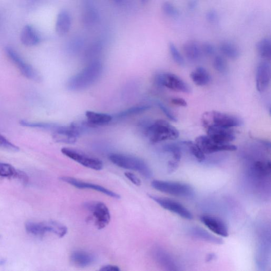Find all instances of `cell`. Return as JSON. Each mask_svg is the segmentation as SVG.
I'll return each instance as SVG.
<instances>
[{
	"instance_id": "obj_1",
	"label": "cell",
	"mask_w": 271,
	"mask_h": 271,
	"mask_svg": "<svg viewBox=\"0 0 271 271\" xmlns=\"http://www.w3.org/2000/svg\"><path fill=\"white\" fill-rule=\"evenodd\" d=\"M103 71L102 63L94 61L83 71L74 75L68 82L67 86L72 91H81L90 87L98 80Z\"/></svg>"
},
{
	"instance_id": "obj_2",
	"label": "cell",
	"mask_w": 271,
	"mask_h": 271,
	"mask_svg": "<svg viewBox=\"0 0 271 271\" xmlns=\"http://www.w3.org/2000/svg\"><path fill=\"white\" fill-rule=\"evenodd\" d=\"M145 130L149 140L153 143L175 140L179 136L177 129L164 120H157L149 124Z\"/></svg>"
},
{
	"instance_id": "obj_3",
	"label": "cell",
	"mask_w": 271,
	"mask_h": 271,
	"mask_svg": "<svg viewBox=\"0 0 271 271\" xmlns=\"http://www.w3.org/2000/svg\"><path fill=\"white\" fill-rule=\"evenodd\" d=\"M109 159L117 167L136 171L145 178L149 179L153 175L152 170L146 163L138 157L121 153H111Z\"/></svg>"
},
{
	"instance_id": "obj_4",
	"label": "cell",
	"mask_w": 271,
	"mask_h": 271,
	"mask_svg": "<svg viewBox=\"0 0 271 271\" xmlns=\"http://www.w3.org/2000/svg\"><path fill=\"white\" fill-rule=\"evenodd\" d=\"M203 123L205 128L209 126L231 128L241 126L242 120L236 116L229 113L212 111L208 112L204 115Z\"/></svg>"
},
{
	"instance_id": "obj_5",
	"label": "cell",
	"mask_w": 271,
	"mask_h": 271,
	"mask_svg": "<svg viewBox=\"0 0 271 271\" xmlns=\"http://www.w3.org/2000/svg\"><path fill=\"white\" fill-rule=\"evenodd\" d=\"M151 185L156 190L176 197L190 198L194 195L193 188L185 183L155 180Z\"/></svg>"
},
{
	"instance_id": "obj_6",
	"label": "cell",
	"mask_w": 271,
	"mask_h": 271,
	"mask_svg": "<svg viewBox=\"0 0 271 271\" xmlns=\"http://www.w3.org/2000/svg\"><path fill=\"white\" fill-rule=\"evenodd\" d=\"M84 207L90 213V218L98 229H103L109 225L111 220L110 212L108 207L102 202H87Z\"/></svg>"
},
{
	"instance_id": "obj_7",
	"label": "cell",
	"mask_w": 271,
	"mask_h": 271,
	"mask_svg": "<svg viewBox=\"0 0 271 271\" xmlns=\"http://www.w3.org/2000/svg\"><path fill=\"white\" fill-rule=\"evenodd\" d=\"M61 152L68 158L86 167L96 170V171H99L103 168L104 165L102 161L81 150L64 147L61 149Z\"/></svg>"
},
{
	"instance_id": "obj_8",
	"label": "cell",
	"mask_w": 271,
	"mask_h": 271,
	"mask_svg": "<svg viewBox=\"0 0 271 271\" xmlns=\"http://www.w3.org/2000/svg\"><path fill=\"white\" fill-rule=\"evenodd\" d=\"M155 81L157 84L165 86L173 91L186 93H190L191 89L184 80L177 75L170 73H162L156 75Z\"/></svg>"
},
{
	"instance_id": "obj_9",
	"label": "cell",
	"mask_w": 271,
	"mask_h": 271,
	"mask_svg": "<svg viewBox=\"0 0 271 271\" xmlns=\"http://www.w3.org/2000/svg\"><path fill=\"white\" fill-rule=\"evenodd\" d=\"M4 50L9 59L14 63L25 77L34 81L39 80V74L32 66L24 61L14 48L7 46Z\"/></svg>"
},
{
	"instance_id": "obj_10",
	"label": "cell",
	"mask_w": 271,
	"mask_h": 271,
	"mask_svg": "<svg viewBox=\"0 0 271 271\" xmlns=\"http://www.w3.org/2000/svg\"><path fill=\"white\" fill-rule=\"evenodd\" d=\"M195 143L205 154H210L225 151H235L237 147L230 144H220L212 141L207 135H201L195 140Z\"/></svg>"
},
{
	"instance_id": "obj_11",
	"label": "cell",
	"mask_w": 271,
	"mask_h": 271,
	"mask_svg": "<svg viewBox=\"0 0 271 271\" xmlns=\"http://www.w3.org/2000/svg\"><path fill=\"white\" fill-rule=\"evenodd\" d=\"M149 197L164 209L174 213L183 218L188 220L193 219V215L191 211L178 201L154 195H149Z\"/></svg>"
},
{
	"instance_id": "obj_12",
	"label": "cell",
	"mask_w": 271,
	"mask_h": 271,
	"mask_svg": "<svg viewBox=\"0 0 271 271\" xmlns=\"http://www.w3.org/2000/svg\"><path fill=\"white\" fill-rule=\"evenodd\" d=\"M60 179L67 184L81 189H91L94 191L105 194L107 196L117 199L121 198L119 194L109 190L103 186L85 182L70 176H62Z\"/></svg>"
},
{
	"instance_id": "obj_13",
	"label": "cell",
	"mask_w": 271,
	"mask_h": 271,
	"mask_svg": "<svg viewBox=\"0 0 271 271\" xmlns=\"http://www.w3.org/2000/svg\"><path fill=\"white\" fill-rule=\"evenodd\" d=\"M207 129V136L214 142L220 144H229L235 140V132L231 128L209 126Z\"/></svg>"
},
{
	"instance_id": "obj_14",
	"label": "cell",
	"mask_w": 271,
	"mask_h": 271,
	"mask_svg": "<svg viewBox=\"0 0 271 271\" xmlns=\"http://www.w3.org/2000/svg\"><path fill=\"white\" fill-rule=\"evenodd\" d=\"M271 66L267 61H264L258 64L256 73V85L258 92L266 91L271 81Z\"/></svg>"
},
{
	"instance_id": "obj_15",
	"label": "cell",
	"mask_w": 271,
	"mask_h": 271,
	"mask_svg": "<svg viewBox=\"0 0 271 271\" xmlns=\"http://www.w3.org/2000/svg\"><path fill=\"white\" fill-rule=\"evenodd\" d=\"M200 220L208 229L217 235L223 237L229 236L228 227L221 219L211 215H204Z\"/></svg>"
},
{
	"instance_id": "obj_16",
	"label": "cell",
	"mask_w": 271,
	"mask_h": 271,
	"mask_svg": "<svg viewBox=\"0 0 271 271\" xmlns=\"http://www.w3.org/2000/svg\"><path fill=\"white\" fill-rule=\"evenodd\" d=\"M20 38L23 45L27 47L37 46L42 42V37L39 31L30 24L24 26L21 31Z\"/></svg>"
},
{
	"instance_id": "obj_17",
	"label": "cell",
	"mask_w": 271,
	"mask_h": 271,
	"mask_svg": "<svg viewBox=\"0 0 271 271\" xmlns=\"http://www.w3.org/2000/svg\"><path fill=\"white\" fill-rule=\"evenodd\" d=\"M70 261L75 267L85 268L91 266L96 261V257L90 252L78 250L72 252Z\"/></svg>"
},
{
	"instance_id": "obj_18",
	"label": "cell",
	"mask_w": 271,
	"mask_h": 271,
	"mask_svg": "<svg viewBox=\"0 0 271 271\" xmlns=\"http://www.w3.org/2000/svg\"><path fill=\"white\" fill-rule=\"evenodd\" d=\"M71 17L66 11L62 10L57 16L55 30L60 36H64L70 31L71 27Z\"/></svg>"
},
{
	"instance_id": "obj_19",
	"label": "cell",
	"mask_w": 271,
	"mask_h": 271,
	"mask_svg": "<svg viewBox=\"0 0 271 271\" xmlns=\"http://www.w3.org/2000/svg\"><path fill=\"white\" fill-rule=\"evenodd\" d=\"M188 234L195 238L208 243L215 244L223 243L222 238L212 235L211 233L203 229L199 228V227H194V228H191L188 231Z\"/></svg>"
},
{
	"instance_id": "obj_20",
	"label": "cell",
	"mask_w": 271,
	"mask_h": 271,
	"mask_svg": "<svg viewBox=\"0 0 271 271\" xmlns=\"http://www.w3.org/2000/svg\"><path fill=\"white\" fill-rule=\"evenodd\" d=\"M153 257L157 263L168 270H176V264L173 258L167 252L161 249H155L153 251Z\"/></svg>"
},
{
	"instance_id": "obj_21",
	"label": "cell",
	"mask_w": 271,
	"mask_h": 271,
	"mask_svg": "<svg viewBox=\"0 0 271 271\" xmlns=\"http://www.w3.org/2000/svg\"><path fill=\"white\" fill-rule=\"evenodd\" d=\"M87 122L91 125H103L109 124L112 117L106 113L87 111L85 112Z\"/></svg>"
},
{
	"instance_id": "obj_22",
	"label": "cell",
	"mask_w": 271,
	"mask_h": 271,
	"mask_svg": "<svg viewBox=\"0 0 271 271\" xmlns=\"http://www.w3.org/2000/svg\"><path fill=\"white\" fill-rule=\"evenodd\" d=\"M193 83L198 86H203L208 84L211 77L208 71L203 67H198L190 74Z\"/></svg>"
},
{
	"instance_id": "obj_23",
	"label": "cell",
	"mask_w": 271,
	"mask_h": 271,
	"mask_svg": "<svg viewBox=\"0 0 271 271\" xmlns=\"http://www.w3.org/2000/svg\"><path fill=\"white\" fill-rule=\"evenodd\" d=\"M184 50L188 61L194 62L200 58L201 49L197 42L192 41L186 42L184 45Z\"/></svg>"
},
{
	"instance_id": "obj_24",
	"label": "cell",
	"mask_w": 271,
	"mask_h": 271,
	"mask_svg": "<svg viewBox=\"0 0 271 271\" xmlns=\"http://www.w3.org/2000/svg\"><path fill=\"white\" fill-rule=\"evenodd\" d=\"M27 231L36 236H42L48 232L46 222L41 223L29 222L25 225Z\"/></svg>"
},
{
	"instance_id": "obj_25",
	"label": "cell",
	"mask_w": 271,
	"mask_h": 271,
	"mask_svg": "<svg viewBox=\"0 0 271 271\" xmlns=\"http://www.w3.org/2000/svg\"><path fill=\"white\" fill-rule=\"evenodd\" d=\"M257 52L262 58L269 61L271 58V41L270 39L265 38L257 42L256 45Z\"/></svg>"
},
{
	"instance_id": "obj_26",
	"label": "cell",
	"mask_w": 271,
	"mask_h": 271,
	"mask_svg": "<svg viewBox=\"0 0 271 271\" xmlns=\"http://www.w3.org/2000/svg\"><path fill=\"white\" fill-rule=\"evenodd\" d=\"M219 49L225 56L231 60H235L240 56V52L238 47L230 42H223L220 44Z\"/></svg>"
},
{
	"instance_id": "obj_27",
	"label": "cell",
	"mask_w": 271,
	"mask_h": 271,
	"mask_svg": "<svg viewBox=\"0 0 271 271\" xmlns=\"http://www.w3.org/2000/svg\"><path fill=\"white\" fill-rule=\"evenodd\" d=\"M49 232L58 236L60 238L64 237L67 233V228L64 225L58 222L50 220L47 222Z\"/></svg>"
},
{
	"instance_id": "obj_28",
	"label": "cell",
	"mask_w": 271,
	"mask_h": 271,
	"mask_svg": "<svg viewBox=\"0 0 271 271\" xmlns=\"http://www.w3.org/2000/svg\"><path fill=\"white\" fill-rule=\"evenodd\" d=\"M150 108V106L149 105H140L132 107V108L118 113L116 115V118H124L140 114V113L149 110Z\"/></svg>"
},
{
	"instance_id": "obj_29",
	"label": "cell",
	"mask_w": 271,
	"mask_h": 271,
	"mask_svg": "<svg viewBox=\"0 0 271 271\" xmlns=\"http://www.w3.org/2000/svg\"><path fill=\"white\" fill-rule=\"evenodd\" d=\"M187 146L190 153L200 162H203L206 159L205 154L200 148L196 143L191 141H186L181 143Z\"/></svg>"
},
{
	"instance_id": "obj_30",
	"label": "cell",
	"mask_w": 271,
	"mask_h": 271,
	"mask_svg": "<svg viewBox=\"0 0 271 271\" xmlns=\"http://www.w3.org/2000/svg\"><path fill=\"white\" fill-rule=\"evenodd\" d=\"M164 150L172 154V160L180 162L181 159V149L179 145L168 144L163 147Z\"/></svg>"
},
{
	"instance_id": "obj_31",
	"label": "cell",
	"mask_w": 271,
	"mask_h": 271,
	"mask_svg": "<svg viewBox=\"0 0 271 271\" xmlns=\"http://www.w3.org/2000/svg\"><path fill=\"white\" fill-rule=\"evenodd\" d=\"M18 170L8 164L0 163V176L15 178Z\"/></svg>"
},
{
	"instance_id": "obj_32",
	"label": "cell",
	"mask_w": 271,
	"mask_h": 271,
	"mask_svg": "<svg viewBox=\"0 0 271 271\" xmlns=\"http://www.w3.org/2000/svg\"><path fill=\"white\" fill-rule=\"evenodd\" d=\"M169 49L175 62L177 63L180 66H184L185 65V59L183 58L182 55L180 53L178 48H176L174 43L172 42H170L169 43Z\"/></svg>"
},
{
	"instance_id": "obj_33",
	"label": "cell",
	"mask_w": 271,
	"mask_h": 271,
	"mask_svg": "<svg viewBox=\"0 0 271 271\" xmlns=\"http://www.w3.org/2000/svg\"><path fill=\"white\" fill-rule=\"evenodd\" d=\"M213 67L220 73H225L228 70V63L223 56L217 55L213 60Z\"/></svg>"
},
{
	"instance_id": "obj_34",
	"label": "cell",
	"mask_w": 271,
	"mask_h": 271,
	"mask_svg": "<svg viewBox=\"0 0 271 271\" xmlns=\"http://www.w3.org/2000/svg\"><path fill=\"white\" fill-rule=\"evenodd\" d=\"M162 9L164 13L169 17H176L179 15L178 9L173 3L169 1L164 2L162 6Z\"/></svg>"
},
{
	"instance_id": "obj_35",
	"label": "cell",
	"mask_w": 271,
	"mask_h": 271,
	"mask_svg": "<svg viewBox=\"0 0 271 271\" xmlns=\"http://www.w3.org/2000/svg\"><path fill=\"white\" fill-rule=\"evenodd\" d=\"M98 18L97 12L93 9L86 11L83 16L84 22L86 24H92L95 22Z\"/></svg>"
},
{
	"instance_id": "obj_36",
	"label": "cell",
	"mask_w": 271,
	"mask_h": 271,
	"mask_svg": "<svg viewBox=\"0 0 271 271\" xmlns=\"http://www.w3.org/2000/svg\"><path fill=\"white\" fill-rule=\"evenodd\" d=\"M0 147L12 151H16V152L20 150L18 147L6 139V138L1 134H0Z\"/></svg>"
},
{
	"instance_id": "obj_37",
	"label": "cell",
	"mask_w": 271,
	"mask_h": 271,
	"mask_svg": "<svg viewBox=\"0 0 271 271\" xmlns=\"http://www.w3.org/2000/svg\"><path fill=\"white\" fill-rule=\"evenodd\" d=\"M102 44L99 42L94 43L89 47L86 51L88 56H92L98 55L102 50Z\"/></svg>"
},
{
	"instance_id": "obj_38",
	"label": "cell",
	"mask_w": 271,
	"mask_h": 271,
	"mask_svg": "<svg viewBox=\"0 0 271 271\" xmlns=\"http://www.w3.org/2000/svg\"><path fill=\"white\" fill-rule=\"evenodd\" d=\"M157 105L159 106L160 109L165 113V115L171 121L174 122H177V119L173 114V112L170 110L167 107L165 104H163L160 102L157 103Z\"/></svg>"
},
{
	"instance_id": "obj_39",
	"label": "cell",
	"mask_w": 271,
	"mask_h": 271,
	"mask_svg": "<svg viewBox=\"0 0 271 271\" xmlns=\"http://www.w3.org/2000/svg\"><path fill=\"white\" fill-rule=\"evenodd\" d=\"M201 49V51L207 56L213 55L216 52L215 46L209 42L204 43Z\"/></svg>"
},
{
	"instance_id": "obj_40",
	"label": "cell",
	"mask_w": 271,
	"mask_h": 271,
	"mask_svg": "<svg viewBox=\"0 0 271 271\" xmlns=\"http://www.w3.org/2000/svg\"><path fill=\"white\" fill-rule=\"evenodd\" d=\"M206 18L207 21L211 24L216 23L218 21V15L215 10L208 11Z\"/></svg>"
},
{
	"instance_id": "obj_41",
	"label": "cell",
	"mask_w": 271,
	"mask_h": 271,
	"mask_svg": "<svg viewBox=\"0 0 271 271\" xmlns=\"http://www.w3.org/2000/svg\"><path fill=\"white\" fill-rule=\"evenodd\" d=\"M125 177L129 180L132 184L136 186H140L141 185V181L137 176L131 172H127L125 173Z\"/></svg>"
},
{
	"instance_id": "obj_42",
	"label": "cell",
	"mask_w": 271,
	"mask_h": 271,
	"mask_svg": "<svg viewBox=\"0 0 271 271\" xmlns=\"http://www.w3.org/2000/svg\"><path fill=\"white\" fill-rule=\"evenodd\" d=\"M23 7L30 8L34 7L40 0H20Z\"/></svg>"
},
{
	"instance_id": "obj_43",
	"label": "cell",
	"mask_w": 271,
	"mask_h": 271,
	"mask_svg": "<svg viewBox=\"0 0 271 271\" xmlns=\"http://www.w3.org/2000/svg\"><path fill=\"white\" fill-rule=\"evenodd\" d=\"M15 178L20 180L23 184H27L28 182V176L22 171L18 170Z\"/></svg>"
},
{
	"instance_id": "obj_44",
	"label": "cell",
	"mask_w": 271,
	"mask_h": 271,
	"mask_svg": "<svg viewBox=\"0 0 271 271\" xmlns=\"http://www.w3.org/2000/svg\"><path fill=\"white\" fill-rule=\"evenodd\" d=\"M171 102L173 104L180 106H187V103L184 99L180 98H174L171 99Z\"/></svg>"
},
{
	"instance_id": "obj_45",
	"label": "cell",
	"mask_w": 271,
	"mask_h": 271,
	"mask_svg": "<svg viewBox=\"0 0 271 271\" xmlns=\"http://www.w3.org/2000/svg\"><path fill=\"white\" fill-rule=\"evenodd\" d=\"M101 271H120L121 269L116 266H114V265H106L103 267L102 268L100 269Z\"/></svg>"
},
{
	"instance_id": "obj_46",
	"label": "cell",
	"mask_w": 271,
	"mask_h": 271,
	"mask_svg": "<svg viewBox=\"0 0 271 271\" xmlns=\"http://www.w3.org/2000/svg\"><path fill=\"white\" fill-rule=\"evenodd\" d=\"M188 8L190 10H194L197 8L198 5L197 0H190L188 2Z\"/></svg>"
},
{
	"instance_id": "obj_47",
	"label": "cell",
	"mask_w": 271,
	"mask_h": 271,
	"mask_svg": "<svg viewBox=\"0 0 271 271\" xmlns=\"http://www.w3.org/2000/svg\"><path fill=\"white\" fill-rule=\"evenodd\" d=\"M216 255L213 254H210L208 255H207V257L206 258L207 262H210L212 261L214 258H215Z\"/></svg>"
},
{
	"instance_id": "obj_48",
	"label": "cell",
	"mask_w": 271,
	"mask_h": 271,
	"mask_svg": "<svg viewBox=\"0 0 271 271\" xmlns=\"http://www.w3.org/2000/svg\"><path fill=\"white\" fill-rule=\"evenodd\" d=\"M113 2L116 3H121L124 1V0H112Z\"/></svg>"
},
{
	"instance_id": "obj_49",
	"label": "cell",
	"mask_w": 271,
	"mask_h": 271,
	"mask_svg": "<svg viewBox=\"0 0 271 271\" xmlns=\"http://www.w3.org/2000/svg\"><path fill=\"white\" fill-rule=\"evenodd\" d=\"M146 1H147V0H141V1H142L143 3L146 2Z\"/></svg>"
}]
</instances>
